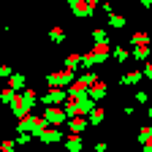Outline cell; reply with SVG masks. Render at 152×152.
Segmentation results:
<instances>
[{
    "label": "cell",
    "instance_id": "6da1fadb",
    "mask_svg": "<svg viewBox=\"0 0 152 152\" xmlns=\"http://www.w3.org/2000/svg\"><path fill=\"white\" fill-rule=\"evenodd\" d=\"M73 82H76V73H73V68L54 71V73H49V76H46V84H49V87H65V84H73Z\"/></svg>",
    "mask_w": 152,
    "mask_h": 152
},
{
    "label": "cell",
    "instance_id": "7a4b0ae2",
    "mask_svg": "<svg viewBox=\"0 0 152 152\" xmlns=\"http://www.w3.org/2000/svg\"><path fill=\"white\" fill-rule=\"evenodd\" d=\"M63 101H68V90L65 87H52L49 92L41 95V103L44 106H57V103H63Z\"/></svg>",
    "mask_w": 152,
    "mask_h": 152
},
{
    "label": "cell",
    "instance_id": "3957f363",
    "mask_svg": "<svg viewBox=\"0 0 152 152\" xmlns=\"http://www.w3.org/2000/svg\"><path fill=\"white\" fill-rule=\"evenodd\" d=\"M44 117L49 120V125H63V122H68V114H65V109H57V106H46L44 109Z\"/></svg>",
    "mask_w": 152,
    "mask_h": 152
},
{
    "label": "cell",
    "instance_id": "277c9868",
    "mask_svg": "<svg viewBox=\"0 0 152 152\" xmlns=\"http://www.w3.org/2000/svg\"><path fill=\"white\" fill-rule=\"evenodd\" d=\"M68 6L76 16H92L95 14V6L90 3V0H68Z\"/></svg>",
    "mask_w": 152,
    "mask_h": 152
},
{
    "label": "cell",
    "instance_id": "5b68a950",
    "mask_svg": "<svg viewBox=\"0 0 152 152\" xmlns=\"http://www.w3.org/2000/svg\"><path fill=\"white\" fill-rule=\"evenodd\" d=\"M65 136H63V130H57L54 125L52 128H46L41 136H38V141H44V144H57V141H63Z\"/></svg>",
    "mask_w": 152,
    "mask_h": 152
},
{
    "label": "cell",
    "instance_id": "8992f818",
    "mask_svg": "<svg viewBox=\"0 0 152 152\" xmlns=\"http://www.w3.org/2000/svg\"><path fill=\"white\" fill-rule=\"evenodd\" d=\"M35 114H25V117H19V122H16V130L19 133H33L35 130Z\"/></svg>",
    "mask_w": 152,
    "mask_h": 152
},
{
    "label": "cell",
    "instance_id": "52a82bcc",
    "mask_svg": "<svg viewBox=\"0 0 152 152\" xmlns=\"http://www.w3.org/2000/svg\"><path fill=\"white\" fill-rule=\"evenodd\" d=\"M87 125H90V117H71L68 120V130L71 133H82V130H87Z\"/></svg>",
    "mask_w": 152,
    "mask_h": 152
},
{
    "label": "cell",
    "instance_id": "ba28073f",
    "mask_svg": "<svg viewBox=\"0 0 152 152\" xmlns=\"http://www.w3.org/2000/svg\"><path fill=\"white\" fill-rule=\"evenodd\" d=\"M141 79H144V71H141V68H130L122 79H120V84H139Z\"/></svg>",
    "mask_w": 152,
    "mask_h": 152
},
{
    "label": "cell",
    "instance_id": "9c48e42d",
    "mask_svg": "<svg viewBox=\"0 0 152 152\" xmlns=\"http://www.w3.org/2000/svg\"><path fill=\"white\" fill-rule=\"evenodd\" d=\"M87 95H90L92 101H101V98H106V95H109V90H106V84L98 79V82H95V84L90 87V92H87Z\"/></svg>",
    "mask_w": 152,
    "mask_h": 152
},
{
    "label": "cell",
    "instance_id": "30bf717a",
    "mask_svg": "<svg viewBox=\"0 0 152 152\" xmlns=\"http://www.w3.org/2000/svg\"><path fill=\"white\" fill-rule=\"evenodd\" d=\"M109 49H111V41H106V44H95V46H92L95 60H98V63H106V60H109Z\"/></svg>",
    "mask_w": 152,
    "mask_h": 152
},
{
    "label": "cell",
    "instance_id": "8fae6325",
    "mask_svg": "<svg viewBox=\"0 0 152 152\" xmlns=\"http://www.w3.org/2000/svg\"><path fill=\"white\" fill-rule=\"evenodd\" d=\"M8 87H14L16 92H22V90H27V79H25V73H14L11 79H8Z\"/></svg>",
    "mask_w": 152,
    "mask_h": 152
},
{
    "label": "cell",
    "instance_id": "7c38bea8",
    "mask_svg": "<svg viewBox=\"0 0 152 152\" xmlns=\"http://www.w3.org/2000/svg\"><path fill=\"white\" fill-rule=\"evenodd\" d=\"M65 149H68V152H79V149H82V136H79V133L65 136Z\"/></svg>",
    "mask_w": 152,
    "mask_h": 152
},
{
    "label": "cell",
    "instance_id": "4fadbf2b",
    "mask_svg": "<svg viewBox=\"0 0 152 152\" xmlns=\"http://www.w3.org/2000/svg\"><path fill=\"white\" fill-rule=\"evenodd\" d=\"M149 46L152 44H136V46H133V57H136L139 63H144L147 57H149Z\"/></svg>",
    "mask_w": 152,
    "mask_h": 152
},
{
    "label": "cell",
    "instance_id": "5bb4252c",
    "mask_svg": "<svg viewBox=\"0 0 152 152\" xmlns=\"http://www.w3.org/2000/svg\"><path fill=\"white\" fill-rule=\"evenodd\" d=\"M103 117H106V111H103L101 106H95V109L90 111V125H92V128H95V125H101V122H103Z\"/></svg>",
    "mask_w": 152,
    "mask_h": 152
},
{
    "label": "cell",
    "instance_id": "9a60e30c",
    "mask_svg": "<svg viewBox=\"0 0 152 152\" xmlns=\"http://www.w3.org/2000/svg\"><path fill=\"white\" fill-rule=\"evenodd\" d=\"M109 27L122 30V27H125V16H122V14H109Z\"/></svg>",
    "mask_w": 152,
    "mask_h": 152
},
{
    "label": "cell",
    "instance_id": "2e32d148",
    "mask_svg": "<svg viewBox=\"0 0 152 152\" xmlns=\"http://www.w3.org/2000/svg\"><path fill=\"white\" fill-rule=\"evenodd\" d=\"M49 38H52L54 44H63V41H65V30H63L60 25H54V27L49 30Z\"/></svg>",
    "mask_w": 152,
    "mask_h": 152
},
{
    "label": "cell",
    "instance_id": "e0dca14e",
    "mask_svg": "<svg viewBox=\"0 0 152 152\" xmlns=\"http://www.w3.org/2000/svg\"><path fill=\"white\" fill-rule=\"evenodd\" d=\"M14 95H16V90L6 84L3 90H0V101H3V103H8V106H11V101H14Z\"/></svg>",
    "mask_w": 152,
    "mask_h": 152
},
{
    "label": "cell",
    "instance_id": "ac0fdd59",
    "mask_svg": "<svg viewBox=\"0 0 152 152\" xmlns=\"http://www.w3.org/2000/svg\"><path fill=\"white\" fill-rule=\"evenodd\" d=\"M92 41H95V44H106V41H109V33H106L103 27H95V30H92Z\"/></svg>",
    "mask_w": 152,
    "mask_h": 152
},
{
    "label": "cell",
    "instance_id": "d6986e66",
    "mask_svg": "<svg viewBox=\"0 0 152 152\" xmlns=\"http://www.w3.org/2000/svg\"><path fill=\"white\" fill-rule=\"evenodd\" d=\"M95 63H98V60H95V52H92V49L82 54V65H84V68H92Z\"/></svg>",
    "mask_w": 152,
    "mask_h": 152
},
{
    "label": "cell",
    "instance_id": "ffe728a7",
    "mask_svg": "<svg viewBox=\"0 0 152 152\" xmlns=\"http://www.w3.org/2000/svg\"><path fill=\"white\" fill-rule=\"evenodd\" d=\"M114 60H117V63H125L128 60V49L117 44V46H114Z\"/></svg>",
    "mask_w": 152,
    "mask_h": 152
},
{
    "label": "cell",
    "instance_id": "44dd1931",
    "mask_svg": "<svg viewBox=\"0 0 152 152\" xmlns=\"http://www.w3.org/2000/svg\"><path fill=\"white\" fill-rule=\"evenodd\" d=\"M130 44H133V46H136V44H149V35H147V33H133V35H130Z\"/></svg>",
    "mask_w": 152,
    "mask_h": 152
},
{
    "label": "cell",
    "instance_id": "7402d4cb",
    "mask_svg": "<svg viewBox=\"0 0 152 152\" xmlns=\"http://www.w3.org/2000/svg\"><path fill=\"white\" fill-rule=\"evenodd\" d=\"M149 139H152V128H147V125H144V128H139V141H141V144H147Z\"/></svg>",
    "mask_w": 152,
    "mask_h": 152
},
{
    "label": "cell",
    "instance_id": "603a6c76",
    "mask_svg": "<svg viewBox=\"0 0 152 152\" xmlns=\"http://www.w3.org/2000/svg\"><path fill=\"white\" fill-rule=\"evenodd\" d=\"M33 139H35L33 133H19V136H16V144H19V147H25V144H30Z\"/></svg>",
    "mask_w": 152,
    "mask_h": 152
},
{
    "label": "cell",
    "instance_id": "cb8c5ba5",
    "mask_svg": "<svg viewBox=\"0 0 152 152\" xmlns=\"http://www.w3.org/2000/svg\"><path fill=\"white\" fill-rule=\"evenodd\" d=\"M141 71H144V76H147V79H152V60H147V63L141 65Z\"/></svg>",
    "mask_w": 152,
    "mask_h": 152
},
{
    "label": "cell",
    "instance_id": "d4e9b609",
    "mask_svg": "<svg viewBox=\"0 0 152 152\" xmlns=\"http://www.w3.org/2000/svg\"><path fill=\"white\" fill-rule=\"evenodd\" d=\"M0 76H3V79H11V76H14V71H11L8 65H0Z\"/></svg>",
    "mask_w": 152,
    "mask_h": 152
},
{
    "label": "cell",
    "instance_id": "484cf974",
    "mask_svg": "<svg viewBox=\"0 0 152 152\" xmlns=\"http://www.w3.org/2000/svg\"><path fill=\"white\" fill-rule=\"evenodd\" d=\"M136 103H147V90H136Z\"/></svg>",
    "mask_w": 152,
    "mask_h": 152
},
{
    "label": "cell",
    "instance_id": "4316f807",
    "mask_svg": "<svg viewBox=\"0 0 152 152\" xmlns=\"http://www.w3.org/2000/svg\"><path fill=\"white\" fill-rule=\"evenodd\" d=\"M3 152H14V141H3V147H0Z\"/></svg>",
    "mask_w": 152,
    "mask_h": 152
},
{
    "label": "cell",
    "instance_id": "83f0119b",
    "mask_svg": "<svg viewBox=\"0 0 152 152\" xmlns=\"http://www.w3.org/2000/svg\"><path fill=\"white\" fill-rule=\"evenodd\" d=\"M109 147H106V141H98V144H95V152H106Z\"/></svg>",
    "mask_w": 152,
    "mask_h": 152
},
{
    "label": "cell",
    "instance_id": "f1b7e54d",
    "mask_svg": "<svg viewBox=\"0 0 152 152\" xmlns=\"http://www.w3.org/2000/svg\"><path fill=\"white\" fill-rule=\"evenodd\" d=\"M101 8H103L106 14H114V6H111V3H101Z\"/></svg>",
    "mask_w": 152,
    "mask_h": 152
},
{
    "label": "cell",
    "instance_id": "f546056e",
    "mask_svg": "<svg viewBox=\"0 0 152 152\" xmlns=\"http://www.w3.org/2000/svg\"><path fill=\"white\" fill-rule=\"evenodd\" d=\"M141 8H152V0H141Z\"/></svg>",
    "mask_w": 152,
    "mask_h": 152
},
{
    "label": "cell",
    "instance_id": "4dcf8cb0",
    "mask_svg": "<svg viewBox=\"0 0 152 152\" xmlns=\"http://www.w3.org/2000/svg\"><path fill=\"white\" fill-rule=\"evenodd\" d=\"M90 3H92V6H101V0H90Z\"/></svg>",
    "mask_w": 152,
    "mask_h": 152
},
{
    "label": "cell",
    "instance_id": "1f68e13d",
    "mask_svg": "<svg viewBox=\"0 0 152 152\" xmlns=\"http://www.w3.org/2000/svg\"><path fill=\"white\" fill-rule=\"evenodd\" d=\"M147 114H149V117H152V103H149V109H147Z\"/></svg>",
    "mask_w": 152,
    "mask_h": 152
}]
</instances>
